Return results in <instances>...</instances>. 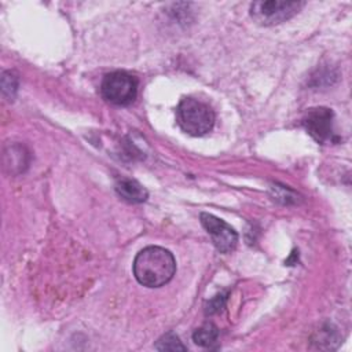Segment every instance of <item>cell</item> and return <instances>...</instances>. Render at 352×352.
<instances>
[{"label":"cell","mask_w":352,"mask_h":352,"mask_svg":"<svg viewBox=\"0 0 352 352\" xmlns=\"http://www.w3.org/2000/svg\"><path fill=\"white\" fill-rule=\"evenodd\" d=\"M333 117L334 114L330 109L314 107L305 113L302 125L318 143H327L331 142L334 136Z\"/></svg>","instance_id":"6"},{"label":"cell","mask_w":352,"mask_h":352,"mask_svg":"<svg viewBox=\"0 0 352 352\" xmlns=\"http://www.w3.org/2000/svg\"><path fill=\"white\" fill-rule=\"evenodd\" d=\"M116 192L129 204L144 202L148 197L147 190L133 179H121L116 183Z\"/></svg>","instance_id":"7"},{"label":"cell","mask_w":352,"mask_h":352,"mask_svg":"<svg viewBox=\"0 0 352 352\" xmlns=\"http://www.w3.org/2000/svg\"><path fill=\"white\" fill-rule=\"evenodd\" d=\"M177 124L191 136H202L212 131L214 125V113L212 107L201 100L184 98L176 109Z\"/></svg>","instance_id":"2"},{"label":"cell","mask_w":352,"mask_h":352,"mask_svg":"<svg viewBox=\"0 0 352 352\" xmlns=\"http://www.w3.org/2000/svg\"><path fill=\"white\" fill-rule=\"evenodd\" d=\"M199 220L220 253H231L236 248L238 234L224 220L205 212L199 214Z\"/></svg>","instance_id":"5"},{"label":"cell","mask_w":352,"mask_h":352,"mask_svg":"<svg viewBox=\"0 0 352 352\" xmlns=\"http://www.w3.org/2000/svg\"><path fill=\"white\" fill-rule=\"evenodd\" d=\"M304 6H305L304 1H286V0L254 1L250 4V16L258 25L272 26L290 19Z\"/></svg>","instance_id":"4"},{"label":"cell","mask_w":352,"mask_h":352,"mask_svg":"<svg viewBox=\"0 0 352 352\" xmlns=\"http://www.w3.org/2000/svg\"><path fill=\"white\" fill-rule=\"evenodd\" d=\"M176 272L173 254L161 246L142 249L133 260V275L146 287H161L166 285Z\"/></svg>","instance_id":"1"},{"label":"cell","mask_w":352,"mask_h":352,"mask_svg":"<svg viewBox=\"0 0 352 352\" xmlns=\"http://www.w3.org/2000/svg\"><path fill=\"white\" fill-rule=\"evenodd\" d=\"M1 89L7 98L14 99L18 89V77L12 72H4L1 77Z\"/></svg>","instance_id":"10"},{"label":"cell","mask_w":352,"mask_h":352,"mask_svg":"<svg viewBox=\"0 0 352 352\" xmlns=\"http://www.w3.org/2000/svg\"><path fill=\"white\" fill-rule=\"evenodd\" d=\"M219 338V330L214 324L206 323L197 329L192 334V341L204 348H214Z\"/></svg>","instance_id":"8"},{"label":"cell","mask_w":352,"mask_h":352,"mask_svg":"<svg viewBox=\"0 0 352 352\" xmlns=\"http://www.w3.org/2000/svg\"><path fill=\"white\" fill-rule=\"evenodd\" d=\"M155 348L157 349H161V351H177V349H182V351H186V346L180 342L179 337L175 336L173 333H168L165 336H162L157 344H155Z\"/></svg>","instance_id":"9"},{"label":"cell","mask_w":352,"mask_h":352,"mask_svg":"<svg viewBox=\"0 0 352 352\" xmlns=\"http://www.w3.org/2000/svg\"><path fill=\"white\" fill-rule=\"evenodd\" d=\"M100 94L111 104L128 106L136 99L138 80L126 72L109 73L102 80Z\"/></svg>","instance_id":"3"},{"label":"cell","mask_w":352,"mask_h":352,"mask_svg":"<svg viewBox=\"0 0 352 352\" xmlns=\"http://www.w3.org/2000/svg\"><path fill=\"white\" fill-rule=\"evenodd\" d=\"M224 300L226 297L224 296H216L208 305V314H213V312H217L219 309H221V307L224 305Z\"/></svg>","instance_id":"11"}]
</instances>
